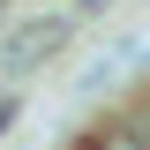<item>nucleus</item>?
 Segmentation results:
<instances>
[{
  "label": "nucleus",
  "instance_id": "f03ea898",
  "mask_svg": "<svg viewBox=\"0 0 150 150\" xmlns=\"http://www.w3.org/2000/svg\"><path fill=\"white\" fill-rule=\"evenodd\" d=\"M0 23H8V0H0Z\"/></svg>",
  "mask_w": 150,
  "mask_h": 150
},
{
  "label": "nucleus",
  "instance_id": "f257e3e1",
  "mask_svg": "<svg viewBox=\"0 0 150 150\" xmlns=\"http://www.w3.org/2000/svg\"><path fill=\"white\" fill-rule=\"evenodd\" d=\"M68 38H75V15H30V23H15V30L0 38V83H15V75L45 68Z\"/></svg>",
  "mask_w": 150,
  "mask_h": 150
}]
</instances>
